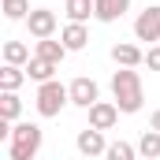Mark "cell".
I'll return each instance as SVG.
<instances>
[{
  "instance_id": "6da1fadb",
  "label": "cell",
  "mask_w": 160,
  "mask_h": 160,
  "mask_svg": "<svg viewBox=\"0 0 160 160\" xmlns=\"http://www.w3.org/2000/svg\"><path fill=\"white\" fill-rule=\"evenodd\" d=\"M112 97H116V108H119L123 116L142 112V104H145V86H142V75H138L134 67H119V71L112 75Z\"/></svg>"
},
{
  "instance_id": "7a4b0ae2",
  "label": "cell",
  "mask_w": 160,
  "mask_h": 160,
  "mask_svg": "<svg viewBox=\"0 0 160 160\" xmlns=\"http://www.w3.org/2000/svg\"><path fill=\"white\" fill-rule=\"evenodd\" d=\"M41 142H45V130L38 123H15L8 138V160H34L41 153Z\"/></svg>"
},
{
  "instance_id": "3957f363",
  "label": "cell",
  "mask_w": 160,
  "mask_h": 160,
  "mask_svg": "<svg viewBox=\"0 0 160 160\" xmlns=\"http://www.w3.org/2000/svg\"><path fill=\"white\" fill-rule=\"evenodd\" d=\"M34 104H38V116H41V119H56V116L63 112V104H71V89H67L63 82H56V78H52V82H41Z\"/></svg>"
},
{
  "instance_id": "277c9868",
  "label": "cell",
  "mask_w": 160,
  "mask_h": 160,
  "mask_svg": "<svg viewBox=\"0 0 160 160\" xmlns=\"http://www.w3.org/2000/svg\"><path fill=\"white\" fill-rule=\"evenodd\" d=\"M134 38L138 41H160V4H149L134 19Z\"/></svg>"
},
{
  "instance_id": "5b68a950",
  "label": "cell",
  "mask_w": 160,
  "mask_h": 160,
  "mask_svg": "<svg viewBox=\"0 0 160 160\" xmlns=\"http://www.w3.org/2000/svg\"><path fill=\"white\" fill-rule=\"evenodd\" d=\"M67 89H71V104H75V108H86V112H89V108L101 101V89H97V82H93V78H86V75H82V78H75Z\"/></svg>"
},
{
  "instance_id": "8992f818",
  "label": "cell",
  "mask_w": 160,
  "mask_h": 160,
  "mask_svg": "<svg viewBox=\"0 0 160 160\" xmlns=\"http://www.w3.org/2000/svg\"><path fill=\"white\" fill-rule=\"evenodd\" d=\"M26 30H30V38H52L56 34V11H48V8H34L30 11V19H26Z\"/></svg>"
},
{
  "instance_id": "52a82bcc",
  "label": "cell",
  "mask_w": 160,
  "mask_h": 160,
  "mask_svg": "<svg viewBox=\"0 0 160 160\" xmlns=\"http://www.w3.org/2000/svg\"><path fill=\"white\" fill-rule=\"evenodd\" d=\"M75 145H78V153H82V157H104V153H108V142H104V130H93V127H86V130H78Z\"/></svg>"
},
{
  "instance_id": "ba28073f",
  "label": "cell",
  "mask_w": 160,
  "mask_h": 160,
  "mask_svg": "<svg viewBox=\"0 0 160 160\" xmlns=\"http://www.w3.org/2000/svg\"><path fill=\"white\" fill-rule=\"evenodd\" d=\"M116 123H119L116 101H97V104L89 108V127H93V130H112Z\"/></svg>"
},
{
  "instance_id": "9c48e42d",
  "label": "cell",
  "mask_w": 160,
  "mask_h": 160,
  "mask_svg": "<svg viewBox=\"0 0 160 160\" xmlns=\"http://www.w3.org/2000/svg\"><path fill=\"white\" fill-rule=\"evenodd\" d=\"M60 41L67 45V52H82V48L89 45V30H86V22H67V26L60 30Z\"/></svg>"
},
{
  "instance_id": "30bf717a",
  "label": "cell",
  "mask_w": 160,
  "mask_h": 160,
  "mask_svg": "<svg viewBox=\"0 0 160 160\" xmlns=\"http://www.w3.org/2000/svg\"><path fill=\"white\" fill-rule=\"evenodd\" d=\"M112 60H116L119 67H142V63H145V52H142L138 45L123 41V45H112Z\"/></svg>"
},
{
  "instance_id": "8fae6325",
  "label": "cell",
  "mask_w": 160,
  "mask_h": 160,
  "mask_svg": "<svg viewBox=\"0 0 160 160\" xmlns=\"http://www.w3.org/2000/svg\"><path fill=\"white\" fill-rule=\"evenodd\" d=\"M127 8H130V0H97V22H116L127 15Z\"/></svg>"
},
{
  "instance_id": "7c38bea8",
  "label": "cell",
  "mask_w": 160,
  "mask_h": 160,
  "mask_svg": "<svg viewBox=\"0 0 160 160\" xmlns=\"http://www.w3.org/2000/svg\"><path fill=\"white\" fill-rule=\"evenodd\" d=\"M34 56H41V60H48V63H63V56H67V45L63 41H52V38H45L38 41V48H34Z\"/></svg>"
},
{
  "instance_id": "4fadbf2b",
  "label": "cell",
  "mask_w": 160,
  "mask_h": 160,
  "mask_svg": "<svg viewBox=\"0 0 160 160\" xmlns=\"http://www.w3.org/2000/svg\"><path fill=\"white\" fill-rule=\"evenodd\" d=\"M63 11L71 22H89V15H97V0H67Z\"/></svg>"
},
{
  "instance_id": "5bb4252c",
  "label": "cell",
  "mask_w": 160,
  "mask_h": 160,
  "mask_svg": "<svg viewBox=\"0 0 160 160\" xmlns=\"http://www.w3.org/2000/svg\"><path fill=\"white\" fill-rule=\"evenodd\" d=\"M22 82H26V71L22 67H11V63L0 67V93H19Z\"/></svg>"
},
{
  "instance_id": "9a60e30c",
  "label": "cell",
  "mask_w": 160,
  "mask_h": 160,
  "mask_svg": "<svg viewBox=\"0 0 160 160\" xmlns=\"http://www.w3.org/2000/svg\"><path fill=\"white\" fill-rule=\"evenodd\" d=\"M34 56H30V48L22 45V41H4V63H11V67H26Z\"/></svg>"
},
{
  "instance_id": "2e32d148",
  "label": "cell",
  "mask_w": 160,
  "mask_h": 160,
  "mask_svg": "<svg viewBox=\"0 0 160 160\" xmlns=\"http://www.w3.org/2000/svg\"><path fill=\"white\" fill-rule=\"evenodd\" d=\"M52 75H56V63H48V60H41V56H34L30 63H26V78H34L41 86V82H52Z\"/></svg>"
},
{
  "instance_id": "e0dca14e",
  "label": "cell",
  "mask_w": 160,
  "mask_h": 160,
  "mask_svg": "<svg viewBox=\"0 0 160 160\" xmlns=\"http://www.w3.org/2000/svg\"><path fill=\"white\" fill-rule=\"evenodd\" d=\"M22 116V101H19V93H0V119L15 123Z\"/></svg>"
},
{
  "instance_id": "ac0fdd59",
  "label": "cell",
  "mask_w": 160,
  "mask_h": 160,
  "mask_svg": "<svg viewBox=\"0 0 160 160\" xmlns=\"http://www.w3.org/2000/svg\"><path fill=\"white\" fill-rule=\"evenodd\" d=\"M138 157H145V160H157L160 157V130H145V134H142V142H138Z\"/></svg>"
},
{
  "instance_id": "d6986e66",
  "label": "cell",
  "mask_w": 160,
  "mask_h": 160,
  "mask_svg": "<svg viewBox=\"0 0 160 160\" xmlns=\"http://www.w3.org/2000/svg\"><path fill=\"white\" fill-rule=\"evenodd\" d=\"M0 11H4V19H11V22H26L30 19V0H4L0 4Z\"/></svg>"
},
{
  "instance_id": "ffe728a7",
  "label": "cell",
  "mask_w": 160,
  "mask_h": 160,
  "mask_svg": "<svg viewBox=\"0 0 160 160\" xmlns=\"http://www.w3.org/2000/svg\"><path fill=\"white\" fill-rule=\"evenodd\" d=\"M104 160H138V145H130V142H112L108 153H104Z\"/></svg>"
},
{
  "instance_id": "44dd1931",
  "label": "cell",
  "mask_w": 160,
  "mask_h": 160,
  "mask_svg": "<svg viewBox=\"0 0 160 160\" xmlns=\"http://www.w3.org/2000/svg\"><path fill=\"white\" fill-rule=\"evenodd\" d=\"M145 63H149V71H160V45H153L145 52Z\"/></svg>"
},
{
  "instance_id": "7402d4cb",
  "label": "cell",
  "mask_w": 160,
  "mask_h": 160,
  "mask_svg": "<svg viewBox=\"0 0 160 160\" xmlns=\"http://www.w3.org/2000/svg\"><path fill=\"white\" fill-rule=\"evenodd\" d=\"M149 130H160V108L153 112V119H149Z\"/></svg>"
}]
</instances>
